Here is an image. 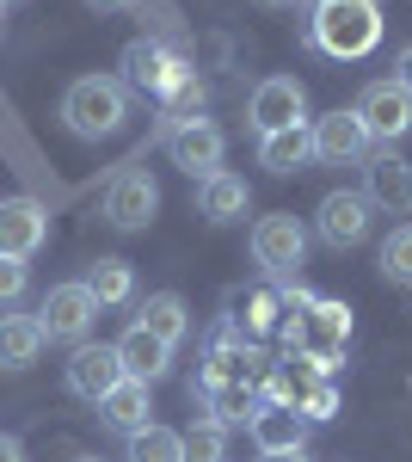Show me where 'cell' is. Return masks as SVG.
I'll return each instance as SVG.
<instances>
[{
  "mask_svg": "<svg viewBox=\"0 0 412 462\" xmlns=\"http://www.w3.org/2000/svg\"><path fill=\"white\" fill-rule=\"evenodd\" d=\"M74 462H99V457H74Z\"/></svg>",
  "mask_w": 412,
  "mask_h": 462,
  "instance_id": "obj_36",
  "label": "cell"
},
{
  "mask_svg": "<svg viewBox=\"0 0 412 462\" xmlns=\"http://www.w3.org/2000/svg\"><path fill=\"white\" fill-rule=\"evenodd\" d=\"M357 117H363L370 143H400V136L412 130V93L394 87V80H376V87L357 99Z\"/></svg>",
  "mask_w": 412,
  "mask_h": 462,
  "instance_id": "obj_12",
  "label": "cell"
},
{
  "mask_svg": "<svg viewBox=\"0 0 412 462\" xmlns=\"http://www.w3.org/2000/svg\"><path fill=\"white\" fill-rule=\"evenodd\" d=\"M197 204H204V216L209 222H241L246 216V204H252V191H246V179L241 173H209V179H197Z\"/></svg>",
  "mask_w": 412,
  "mask_h": 462,
  "instance_id": "obj_19",
  "label": "cell"
},
{
  "mask_svg": "<svg viewBox=\"0 0 412 462\" xmlns=\"http://www.w3.org/2000/svg\"><path fill=\"white\" fill-rule=\"evenodd\" d=\"M222 457H228V426L197 420V426L185 431V462H222Z\"/></svg>",
  "mask_w": 412,
  "mask_h": 462,
  "instance_id": "obj_27",
  "label": "cell"
},
{
  "mask_svg": "<svg viewBox=\"0 0 412 462\" xmlns=\"http://www.w3.org/2000/svg\"><path fill=\"white\" fill-rule=\"evenodd\" d=\"M246 431H252V444H259L265 457H283V450H302L308 420H302L296 407H259V413L246 420Z\"/></svg>",
  "mask_w": 412,
  "mask_h": 462,
  "instance_id": "obj_18",
  "label": "cell"
},
{
  "mask_svg": "<svg viewBox=\"0 0 412 462\" xmlns=\"http://www.w3.org/2000/svg\"><path fill=\"white\" fill-rule=\"evenodd\" d=\"M117 364H124L130 383H160V376L172 370V346H167V339H154L148 327H130V333L117 339Z\"/></svg>",
  "mask_w": 412,
  "mask_h": 462,
  "instance_id": "obj_17",
  "label": "cell"
},
{
  "mask_svg": "<svg viewBox=\"0 0 412 462\" xmlns=\"http://www.w3.org/2000/svg\"><path fill=\"white\" fill-rule=\"evenodd\" d=\"M277 309H283V296H277V290H252V296H246V309H241V327H246V339H259V333H271V327H277Z\"/></svg>",
  "mask_w": 412,
  "mask_h": 462,
  "instance_id": "obj_29",
  "label": "cell"
},
{
  "mask_svg": "<svg viewBox=\"0 0 412 462\" xmlns=\"http://www.w3.org/2000/svg\"><path fill=\"white\" fill-rule=\"evenodd\" d=\"M117 383H124L117 346H74V357H69V389L80 394V401H93V407H99Z\"/></svg>",
  "mask_w": 412,
  "mask_h": 462,
  "instance_id": "obj_15",
  "label": "cell"
},
{
  "mask_svg": "<svg viewBox=\"0 0 412 462\" xmlns=\"http://www.w3.org/2000/svg\"><path fill=\"white\" fill-rule=\"evenodd\" d=\"M265 6H296V0H265Z\"/></svg>",
  "mask_w": 412,
  "mask_h": 462,
  "instance_id": "obj_35",
  "label": "cell"
},
{
  "mask_svg": "<svg viewBox=\"0 0 412 462\" xmlns=\"http://www.w3.org/2000/svg\"><path fill=\"white\" fill-rule=\"evenodd\" d=\"M197 394H204V407H209L215 426H246V420L259 413V394L241 389V383H197Z\"/></svg>",
  "mask_w": 412,
  "mask_h": 462,
  "instance_id": "obj_24",
  "label": "cell"
},
{
  "mask_svg": "<svg viewBox=\"0 0 412 462\" xmlns=\"http://www.w3.org/2000/svg\"><path fill=\"white\" fill-rule=\"evenodd\" d=\"M381 278L388 284H412V228H394L381 241Z\"/></svg>",
  "mask_w": 412,
  "mask_h": 462,
  "instance_id": "obj_28",
  "label": "cell"
},
{
  "mask_svg": "<svg viewBox=\"0 0 412 462\" xmlns=\"http://www.w3.org/2000/svg\"><path fill=\"white\" fill-rule=\"evenodd\" d=\"M252 259H259L271 278H289V272L308 259V228H302V216H289V210L259 216V222H252Z\"/></svg>",
  "mask_w": 412,
  "mask_h": 462,
  "instance_id": "obj_5",
  "label": "cell"
},
{
  "mask_svg": "<svg viewBox=\"0 0 412 462\" xmlns=\"http://www.w3.org/2000/svg\"><path fill=\"white\" fill-rule=\"evenodd\" d=\"M154 210H160V185L148 179V167H124V173L105 185V222L111 228L136 235V228L154 222Z\"/></svg>",
  "mask_w": 412,
  "mask_h": 462,
  "instance_id": "obj_8",
  "label": "cell"
},
{
  "mask_svg": "<svg viewBox=\"0 0 412 462\" xmlns=\"http://www.w3.org/2000/svg\"><path fill=\"white\" fill-rule=\"evenodd\" d=\"M344 346H351V309L344 302H320L314 296L308 309L289 315V352H296V364L308 376H326L344 357Z\"/></svg>",
  "mask_w": 412,
  "mask_h": 462,
  "instance_id": "obj_2",
  "label": "cell"
},
{
  "mask_svg": "<svg viewBox=\"0 0 412 462\" xmlns=\"http://www.w3.org/2000/svg\"><path fill=\"white\" fill-rule=\"evenodd\" d=\"M93 6H130V0H93Z\"/></svg>",
  "mask_w": 412,
  "mask_h": 462,
  "instance_id": "obj_34",
  "label": "cell"
},
{
  "mask_svg": "<svg viewBox=\"0 0 412 462\" xmlns=\"http://www.w3.org/2000/svg\"><path fill=\"white\" fill-rule=\"evenodd\" d=\"M308 143H314V161L320 167H357L370 154V130H363L357 111H326V117H314Z\"/></svg>",
  "mask_w": 412,
  "mask_h": 462,
  "instance_id": "obj_10",
  "label": "cell"
},
{
  "mask_svg": "<svg viewBox=\"0 0 412 462\" xmlns=\"http://www.w3.org/2000/svg\"><path fill=\"white\" fill-rule=\"evenodd\" d=\"M259 376H265L259 346H246L241 333H215L209 364H204V376H197V383H241V389H259Z\"/></svg>",
  "mask_w": 412,
  "mask_h": 462,
  "instance_id": "obj_14",
  "label": "cell"
},
{
  "mask_svg": "<svg viewBox=\"0 0 412 462\" xmlns=\"http://www.w3.org/2000/svg\"><path fill=\"white\" fill-rule=\"evenodd\" d=\"M43 352L37 315H0V370H32Z\"/></svg>",
  "mask_w": 412,
  "mask_h": 462,
  "instance_id": "obj_22",
  "label": "cell"
},
{
  "mask_svg": "<svg viewBox=\"0 0 412 462\" xmlns=\"http://www.w3.org/2000/svg\"><path fill=\"white\" fill-rule=\"evenodd\" d=\"M25 296V259H0V302Z\"/></svg>",
  "mask_w": 412,
  "mask_h": 462,
  "instance_id": "obj_30",
  "label": "cell"
},
{
  "mask_svg": "<svg viewBox=\"0 0 412 462\" xmlns=\"http://www.w3.org/2000/svg\"><path fill=\"white\" fill-rule=\"evenodd\" d=\"M265 462H308L302 450H283V457H265Z\"/></svg>",
  "mask_w": 412,
  "mask_h": 462,
  "instance_id": "obj_33",
  "label": "cell"
},
{
  "mask_svg": "<svg viewBox=\"0 0 412 462\" xmlns=\"http://www.w3.org/2000/svg\"><path fill=\"white\" fill-rule=\"evenodd\" d=\"M117 69H124L117 80H124L130 93H142V99H167L172 87L191 74V62H185L179 50H167L160 37H136V43L117 56Z\"/></svg>",
  "mask_w": 412,
  "mask_h": 462,
  "instance_id": "obj_4",
  "label": "cell"
},
{
  "mask_svg": "<svg viewBox=\"0 0 412 462\" xmlns=\"http://www.w3.org/2000/svg\"><path fill=\"white\" fill-rule=\"evenodd\" d=\"M370 198L363 191H326L320 198V210H314V228H320V241L326 247H357L363 235H370Z\"/></svg>",
  "mask_w": 412,
  "mask_h": 462,
  "instance_id": "obj_13",
  "label": "cell"
},
{
  "mask_svg": "<svg viewBox=\"0 0 412 462\" xmlns=\"http://www.w3.org/2000/svg\"><path fill=\"white\" fill-rule=\"evenodd\" d=\"M80 284L93 290V302H99V309H124V302L136 296V272H130V259H99Z\"/></svg>",
  "mask_w": 412,
  "mask_h": 462,
  "instance_id": "obj_25",
  "label": "cell"
},
{
  "mask_svg": "<svg viewBox=\"0 0 412 462\" xmlns=\"http://www.w3.org/2000/svg\"><path fill=\"white\" fill-rule=\"evenodd\" d=\"M167 154H172V167H185L191 179H209V173H222L228 143H222V130L209 117H185V124L167 130Z\"/></svg>",
  "mask_w": 412,
  "mask_h": 462,
  "instance_id": "obj_9",
  "label": "cell"
},
{
  "mask_svg": "<svg viewBox=\"0 0 412 462\" xmlns=\"http://www.w3.org/2000/svg\"><path fill=\"white\" fill-rule=\"evenodd\" d=\"M0 462H25V444H19V438H6V431H0Z\"/></svg>",
  "mask_w": 412,
  "mask_h": 462,
  "instance_id": "obj_32",
  "label": "cell"
},
{
  "mask_svg": "<svg viewBox=\"0 0 412 462\" xmlns=\"http://www.w3.org/2000/svg\"><path fill=\"white\" fill-rule=\"evenodd\" d=\"M93 320H99V302H93L87 284H56L50 296H43V309H37L43 339H62V346H87Z\"/></svg>",
  "mask_w": 412,
  "mask_h": 462,
  "instance_id": "obj_6",
  "label": "cell"
},
{
  "mask_svg": "<svg viewBox=\"0 0 412 462\" xmlns=\"http://www.w3.org/2000/svg\"><path fill=\"white\" fill-rule=\"evenodd\" d=\"M124 117H130V87L117 74H80L69 93H62V124H69L74 136H87V143L117 136Z\"/></svg>",
  "mask_w": 412,
  "mask_h": 462,
  "instance_id": "obj_1",
  "label": "cell"
},
{
  "mask_svg": "<svg viewBox=\"0 0 412 462\" xmlns=\"http://www.w3.org/2000/svg\"><path fill=\"white\" fill-rule=\"evenodd\" d=\"M394 87H407V93H412V43L400 50V62H394Z\"/></svg>",
  "mask_w": 412,
  "mask_h": 462,
  "instance_id": "obj_31",
  "label": "cell"
},
{
  "mask_svg": "<svg viewBox=\"0 0 412 462\" xmlns=\"http://www.w3.org/2000/svg\"><path fill=\"white\" fill-rule=\"evenodd\" d=\"M148 413H154V407H148V383H130V376H124V383L99 401V420L111 431H124V438H130V431H142V426H154Z\"/></svg>",
  "mask_w": 412,
  "mask_h": 462,
  "instance_id": "obj_20",
  "label": "cell"
},
{
  "mask_svg": "<svg viewBox=\"0 0 412 462\" xmlns=\"http://www.w3.org/2000/svg\"><path fill=\"white\" fill-rule=\"evenodd\" d=\"M246 117H252L259 136H277V130L308 124V93H302V80H296V74H271V80H259Z\"/></svg>",
  "mask_w": 412,
  "mask_h": 462,
  "instance_id": "obj_7",
  "label": "cell"
},
{
  "mask_svg": "<svg viewBox=\"0 0 412 462\" xmlns=\"http://www.w3.org/2000/svg\"><path fill=\"white\" fill-rule=\"evenodd\" d=\"M50 241V210L37 198H0V259H32Z\"/></svg>",
  "mask_w": 412,
  "mask_h": 462,
  "instance_id": "obj_11",
  "label": "cell"
},
{
  "mask_svg": "<svg viewBox=\"0 0 412 462\" xmlns=\"http://www.w3.org/2000/svg\"><path fill=\"white\" fill-rule=\"evenodd\" d=\"M308 161H314L308 124H296V130H277V136H259V167H271V173H302Z\"/></svg>",
  "mask_w": 412,
  "mask_h": 462,
  "instance_id": "obj_23",
  "label": "cell"
},
{
  "mask_svg": "<svg viewBox=\"0 0 412 462\" xmlns=\"http://www.w3.org/2000/svg\"><path fill=\"white\" fill-rule=\"evenodd\" d=\"M136 327H148L154 339H167V346H179V339L191 333V309H185V296H179V290H154V296L142 302Z\"/></svg>",
  "mask_w": 412,
  "mask_h": 462,
  "instance_id": "obj_21",
  "label": "cell"
},
{
  "mask_svg": "<svg viewBox=\"0 0 412 462\" xmlns=\"http://www.w3.org/2000/svg\"><path fill=\"white\" fill-rule=\"evenodd\" d=\"M130 462H185V431H172V426L130 431Z\"/></svg>",
  "mask_w": 412,
  "mask_h": 462,
  "instance_id": "obj_26",
  "label": "cell"
},
{
  "mask_svg": "<svg viewBox=\"0 0 412 462\" xmlns=\"http://www.w3.org/2000/svg\"><path fill=\"white\" fill-rule=\"evenodd\" d=\"M314 43L339 62H357L381 43V6L376 0H314Z\"/></svg>",
  "mask_w": 412,
  "mask_h": 462,
  "instance_id": "obj_3",
  "label": "cell"
},
{
  "mask_svg": "<svg viewBox=\"0 0 412 462\" xmlns=\"http://www.w3.org/2000/svg\"><path fill=\"white\" fill-rule=\"evenodd\" d=\"M0 6H6V0H0Z\"/></svg>",
  "mask_w": 412,
  "mask_h": 462,
  "instance_id": "obj_37",
  "label": "cell"
},
{
  "mask_svg": "<svg viewBox=\"0 0 412 462\" xmlns=\"http://www.w3.org/2000/svg\"><path fill=\"white\" fill-rule=\"evenodd\" d=\"M363 198L381 204V210L407 216L412 210V167L388 148V154H370V167H363Z\"/></svg>",
  "mask_w": 412,
  "mask_h": 462,
  "instance_id": "obj_16",
  "label": "cell"
}]
</instances>
